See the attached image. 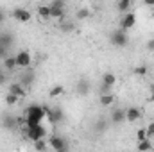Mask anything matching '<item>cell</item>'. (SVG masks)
I'll list each match as a JSON object with an SVG mask.
<instances>
[{"label": "cell", "mask_w": 154, "mask_h": 152, "mask_svg": "<svg viewBox=\"0 0 154 152\" xmlns=\"http://www.w3.org/2000/svg\"><path fill=\"white\" fill-rule=\"evenodd\" d=\"M45 118V111H43V106H38V104H32L25 109V125L29 129L32 127H38L41 125V120Z\"/></svg>", "instance_id": "1"}, {"label": "cell", "mask_w": 154, "mask_h": 152, "mask_svg": "<svg viewBox=\"0 0 154 152\" xmlns=\"http://www.w3.org/2000/svg\"><path fill=\"white\" fill-rule=\"evenodd\" d=\"M50 7V18H57V20H65L66 14H65V2L63 0H54L48 4Z\"/></svg>", "instance_id": "2"}, {"label": "cell", "mask_w": 154, "mask_h": 152, "mask_svg": "<svg viewBox=\"0 0 154 152\" xmlns=\"http://www.w3.org/2000/svg\"><path fill=\"white\" fill-rule=\"evenodd\" d=\"M43 111H45V116H48V120H50L54 125H57V123L63 122V118H65L61 108H47V106H43Z\"/></svg>", "instance_id": "3"}, {"label": "cell", "mask_w": 154, "mask_h": 152, "mask_svg": "<svg viewBox=\"0 0 154 152\" xmlns=\"http://www.w3.org/2000/svg\"><path fill=\"white\" fill-rule=\"evenodd\" d=\"M45 134H47V131H45V127H43V125L32 127V129H29V127H27V132H25L27 140H31L32 143H36V141H39V140H43V138H45Z\"/></svg>", "instance_id": "4"}, {"label": "cell", "mask_w": 154, "mask_h": 152, "mask_svg": "<svg viewBox=\"0 0 154 152\" xmlns=\"http://www.w3.org/2000/svg\"><path fill=\"white\" fill-rule=\"evenodd\" d=\"M111 45L113 47H125L127 45V34H125V31H122V29H116L111 32Z\"/></svg>", "instance_id": "5"}, {"label": "cell", "mask_w": 154, "mask_h": 152, "mask_svg": "<svg viewBox=\"0 0 154 152\" xmlns=\"http://www.w3.org/2000/svg\"><path fill=\"white\" fill-rule=\"evenodd\" d=\"M16 68H23V70H27L29 66H31V54L27 52V50H20L18 54H16Z\"/></svg>", "instance_id": "6"}, {"label": "cell", "mask_w": 154, "mask_h": 152, "mask_svg": "<svg viewBox=\"0 0 154 152\" xmlns=\"http://www.w3.org/2000/svg\"><path fill=\"white\" fill-rule=\"evenodd\" d=\"M2 125H4V129H7V131H16V129H18V118L13 116L11 113H5L2 116Z\"/></svg>", "instance_id": "7"}, {"label": "cell", "mask_w": 154, "mask_h": 152, "mask_svg": "<svg viewBox=\"0 0 154 152\" xmlns=\"http://www.w3.org/2000/svg\"><path fill=\"white\" fill-rule=\"evenodd\" d=\"M34 79H36L34 70H32V68H27L25 72H22V74H20V86H23V88H29V86L34 82Z\"/></svg>", "instance_id": "8"}, {"label": "cell", "mask_w": 154, "mask_h": 152, "mask_svg": "<svg viewBox=\"0 0 154 152\" xmlns=\"http://www.w3.org/2000/svg\"><path fill=\"white\" fill-rule=\"evenodd\" d=\"M48 145L56 152H66V141L61 136H50L48 138Z\"/></svg>", "instance_id": "9"}, {"label": "cell", "mask_w": 154, "mask_h": 152, "mask_svg": "<svg viewBox=\"0 0 154 152\" xmlns=\"http://www.w3.org/2000/svg\"><path fill=\"white\" fill-rule=\"evenodd\" d=\"M13 43H14V36H13V32H9V31H0V47L9 48Z\"/></svg>", "instance_id": "10"}, {"label": "cell", "mask_w": 154, "mask_h": 152, "mask_svg": "<svg viewBox=\"0 0 154 152\" xmlns=\"http://www.w3.org/2000/svg\"><path fill=\"white\" fill-rule=\"evenodd\" d=\"M134 23H136V16L133 13H127V14H124L122 22H120V27H122V31H127V29L134 27Z\"/></svg>", "instance_id": "11"}, {"label": "cell", "mask_w": 154, "mask_h": 152, "mask_svg": "<svg viewBox=\"0 0 154 152\" xmlns=\"http://www.w3.org/2000/svg\"><path fill=\"white\" fill-rule=\"evenodd\" d=\"M13 16H14L16 20H20V22H29L32 14H31L27 9H23V7H16V9L13 11Z\"/></svg>", "instance_id": "12"}, {"label": "cell", "mask_w": 154, "mask_h": 152, "mask_svg": "<svg viewBox=\"0 0 154 152\" xmlns=\"http://www.w3.org/2000/svg\"><path fill=\"white\" fill-rule=\"evenodd\" d=\"M9 93L18 97V99H23L25 97V88L20 86V82H13V84H9Z\"/></svg>", "instance_id": "13"}, {"label": "cell", "mask_w": 154, "mask_h": 152, "mask_svg": "<svg viewBox=\"0 0 154 152\" xmlns=\"http://www.w3.org/2000/svg\"><path fill=\"white\" fill-rule=\"evenodd\" d=\"M77 93L79 95H88V91H90V81L88 79H81V81H77Z\"/></svg>", "instance_id": "14"}, {"label": "cell", "mask_w": 154, "mask_h": 152, "mask_svg": "<svg viewBox=\"0 0 154 152\" xmlns=\"http://www.w3.org/2000/svg\"><path fill=\"white\" fill-rule=\"evenodd\" d=\"M140 116H142V113H140L138 108H129V109H125V120H127V122H134V120H138Z\"/></svg>", "instance_id": "15"}, {"label": "cell", "mask_w": 154, "mask_h": 152, "mask_svg": "<svg viewBox=\"0 0 154 152\" xmlns=\"http://www.w3.org/2000/svg\"><path fill=\"white\" fill-rule=\"evenodd\" d=\"M122 120H125V111L124 109H115L111 113V122L113 123H120Z\"/></svg>", "instance_id": "16"}, {"label": "cell", "mask_w": 154, "mask_h": 152, "mask_svg": "<svg viewBox=\"0 0 154 152\" xmlns=\"http://www.w3.org/2000/svg\"><path fill=\"white\" fill-rule=\"evenodd\" d=\"M116 82V77L111 74V72H106L104 75H102V84H106V86H109V88H113Z\"/></svg>", "instance_id": "17"}, {"label": "cell", "mask_w": 154, "mask_h": 152, "mask_svg": "<svg viewBox=\"0 0 154 152\" xmlns=\"http://www.w3.org/2000/svg\"><path fill=\"white\" fill-rule=\"evenodd\" d=\"M4 68H5L7 72H13V70L16 68V59H14V57H11V56H9V57H5V59H4Z\"/></svg>", "instance_id": "18"}, {"label": "cell", "mask_w": 154, "mask_h": 152, "mask_svg": "<svg viewBox=\"0 0 154 152\" xmlns=\"http://www.w3.org/2000/svg\"><path fill=\"white\" fill-rule=\"evenodd\" d=\"M38 14L43 18V20H48V18H50V7H48V5H39Z\"/></svg>", "instance_id": "19"}, {"label": "cell", "mask_w": 154, "mask_h": 152, "mask_svg": "<svg viewBox=\"0 0 154 152\" xmlns=\"http://www.w3.org/2000/svg\"><path fill=\"white\" fill-rule=\"evenodd\" d=\"M151 149H152V143L149 141V138L143 140V141H138V150L140 152H149Z\"/></svg>", "instance_id": "20"}, {"label": "cell", "mask_w": 154, "mask_h": 152, "mask_svg": "<svg viewBox=\"0 0 154 152\" xmlns=\"http://www.w3.org/2000/svg\"><path fill=\"white\" fill-rule=\"evenodd\" d=\"M63 93H65V88H63V86H59V84H56V86L48 91V95H50L52 99H56V97H59V95H63Z\"/></svg>", "instance_id": "21"}, {"label": "cell", "mask_w": 154, "mask_h": 152, "mask_svg": "<svg viewBox=\"0 0 154 152\" xmlns=\"http://www.w3.org/2000/svg\"><path fill=\"white\" fill-rule=\"evenodd\" d=\"M115 102V97L111 95V93H108V95H100V106H111Z\"/></svg>", "instance_id": "22"}, {"label": "cell", "mask_w": 154, "mask_h": 152, "mask_svg": "<svg viewBox=\"0 0 154 152\" xmlns=\"http://www.w3.org/2000/svg\"><path fill=\"white\" fill-rule=\"evenodd\" d=\"M106 129H108V122H106V118L97 120V123H95V131H97V132H104Z\"/></svg>", "instance_id": "23"}, {"label": "cell", "mask_w": 154, "mask_h": 152, "mask_svg": "<svg viewBox=\"0 0 154 152\" xmlns=\"http://www.w3.org/2000/svg\"><path fill=\"white\" fill-rule=\"evenodd\" d=\"M59 29H61L63 32H72V31H74V23H72V22H66V20H61Z\"/></svg>", "instance_id": "24"}, {"label": "cell", "mask_w": 154, "mask_h": 152, "mask_svg": "<svg viewBox=\"0 0 154 152\" xmlns=\"http://www.w3.org/2000/svg\"><path fill=\"white\" fill-rule=\"evenodd\" d=\"M129 7H131V2H129V0H122V2H118V4H116V9H118L120 13L129 11Z\"/></svg>", "instance_id": "25"}, {"label": "cell", "mask_w": 154, "mask_h": 152, "mask_svg": "<svg viewBox=\"0 0 154 152\" xmlns=\"http://www.w3.org/2000/svg\"><path fill=\"white\" fill-rule=\"evenodd\" d=\"M133 72H134V74H136V75H145V74H147V72H149V68H147V66H145V65H140V66H134V70H133Z\"/></svg>", "instance_id": "26"}, {"label": "cell", "mask_w": 154, "mask_h": 152, "mask_svg": "<svg viewBox=\"0 0 154 152\" xmlns=\"http://www.w3.org/2000/svg\"><path fill=\"white\" fill-rule=\"evenodd\" d=\"M91 13H90V9H86V7H82V9H79L77 11V18L79 20H84V18H88Z\"/></svg>", "instance_id": "27"}, {"label": "cell", "mask_w": 154, "mask_h": 152, "mask_svg": "<svg viewBox=\"0 0 154 152\" xmlns=\"http://www.w3.org/2000/svg\"><path fill=\"white\" fill-rule=\"evenodd\" d=\"M18 100H20V99H18V97H14V95H11V93H7V95H5V104H7V106H14Z\"/></svg>", "instance_id": "28"}, {"label": "cell", "mask_w": 154, "mask_h": 152, "mask_svg": "<svg viewBox=\"0 0 154 152\" xmlns=\"http://www.w3.org/2000/svg\"><path fill=\"white\" fill-rule=\"evenodd\" d=\"M34 147H36V150L38 152H43L45 149H47V141H45V140H39V141L34 143Z\"/></svg>", "instance_id": "29"}, {"label": "cell", "mask_w": 154, "mask_h": 152, "mask_svg": "<svg viewBox=\"0 0 154 152\" xmlns=\"http://www.w3.org/2000/svg\"><path fill=\"white\" fill-rule=\"evenodd\" d=\"M136 140H138V141H143V140H147V131H145V129H140V131L136 132Z\"/></svg>", "instance_id": "30"}, {"label": "cell", "mask_w": 154, "mask_h": 152, "mask_svg": "<svg viewBox=\"0 0 154 152\" xmlns=\"http://www.w3.org/2000/svg\"><path fill=\"white\" fill-rule=\"evenodd\" d=\"M145 131H147V138L154 136V122H151V123H149V127H145Z\"/></svg>", "instance_id": "31"}, {"label": "cell", "mask_w": 154, "mask_h": 152, "mask_svg": "<svg viewBox=\"0 0 154 152\" xmlns=\"http://www.w3.org/2000/svg\"><path fill=\"white\" fill-rule=\"evenodd\" d=\"M5 57H9V48L0 47V59H5Z\"/></svg>", "instance_id": "32"}, {"label": "cell", "mask_w": 154, "mask_h": 152, "mask_svg": "<svg viewBox=\"0 0 154 152\" xmlns=\"http://www.w3.org/2000/svg\"><path fill=\"white\" fill-rule=\"evenodd\" d=\"M108 93H111V88L106 86V84H102L100 86V95H108Z\"/></svg>", "instance_id": "33"}, {"label": "cell", "mask_w": 154, "mask_h": 152, "mask_svg": "<svg viewBox=\"0 0 154 152\" xmlns=\"http://www.w3.org/2000/svg\"><path fill=\"white\" fill-rule=\"evenodd\" d=\"M147 50H149V52H154V38H151L147 41Z\"/></svg>", "instance_id": "34"}, {"label": "cell", "mask_w": 154, "mask_h": 152, "mask_svg": "<svg viewBox=\"0 0 154 152\" xmlns=\"http://www.w3.org/2000/svg\"><path fill=\"white\" fill-rule=\"evenodd\" d=\"M4 20H5V14H4V11H2V9H0V25H2V23H4Z\"/></svg>", "instance_id": "35"}, {"label": "cell", "mask_w": 154, "mask_h": 152, "mask_svg": "<svg viewBox=\"0 0 154 152\" xmlns=\"http://www.w3.org/2000/svg\"><path fill=\"white\" fill-rule=\"evenodd\" d=\"M4 82H5V74L2 72V74H0V84H4Z\"/></svg>", "instance_id": "36"}, {"label": "cell", "mask_w": 154, "mask_h": 152, "mask_svg": "<svg viewBox=\"0 0 154 152\" xmlns=\"http://www.w3.org/2000/svg\"><path fill=\"white\" fill-rule=\"evenodd\" d=\"M145 4H147V5H154V0H147Z\"/></svg>", "instance_id": "37"}, {"label": "cell", "mask_w": 154, "mask_h": 152, "mask_svg": "<svg viewBox=\"0 0 154 152\" xmlns=\"http://www.w3.org/2000/svg\"><path fill=\"white\" fill-rule=\"evenodd\" d=\"M0 74H2V65H0Z\"/></svg>", "instance_id": "38"}]
</instances>
